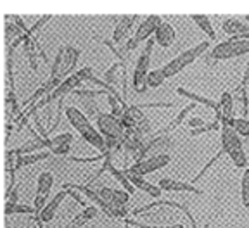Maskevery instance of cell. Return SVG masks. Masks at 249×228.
<instances>
[{
	"label": "cell",
	"mask_w": 249,
	"mask_h": 228,
	"mask_svg": "<svg viewBox=\"0 0 249 228\" xmlns=\"http://www.w3.org/2000/svg\"><path fill=\"white\" fill-rule=\"evenodd\" d=\"M191 18H192V21H194V23L197 24V26L201 28V30L204 31L208 36H210V40H216V33H214V28H213V24H211V21H210V18H208V16L192 14Z\"/></svg>",
	"instance_id": "cell-27"
},
{
	"label": "cell",
	"mask_w": 249,
	"mask_h": 228,
	"mask_svg": "<svg viewBox=\"0 0 249 228\" xmlns=\"http://www.w3.org/2000/svg\"><path fill=\"white\" fill-rule=\"evenodd\" d=\"M64 190H66L68 195H71V197H73L78 204L83 206V209L89 208V206H87V201H85V195H80V192H78V190H73V189H64Z\"/></svg>",
	"instance_id": "cell-41"
},
{
	"label": "cell",
	"mask_w": 249,
	"mask_h": 228,
	"mask_svg": "<svg viewBox=\"0 0 249 228\" xmlns=\"http://www.w3.org/2000/svg\"><path fill=\"white\" fill-rule=\"evenodd\" d=\"M244 19H246V21H249V14H246V16H244Z\"/></svg>",
	"instance_id": "cell-47"
},
{
	"label": "cell",
	"mask_w": 249,
	"mask_h": 228,
	"mask_svg": "<svg viewBox=\"0 0 249 228\" xmlns=\"http://www.w3.org/2000/svg\"><path fill=\"white\" fill-rule=\"evenodd\" d=\"M161 190H173V192H191V193H197L202 195V190L196 189L192 183H183V182H177L173 178H161L160 183H158Z\"/></svg>",
	"instance_id": "cell-16"
},
{
	"label": "cell",
	"mask_w": 249,
	"mask_h": 228,
	"mask_svg": "<svg viewBox=\"0 0 249 228\" xmlns=\"http://www.w3.org/2000/svg\"><path fill=\"white\" fill-rule=\"evenodd\" d=\"M161 206H170V208H175V209H180L183 214H185L187 218H189V221H191L192 228H197V221L194 220V216L191 214V209H189V206L187 204H182V202H173V201H152L151 204H145L142 206V208H137L132 211L133 216H140V214L147 213V211H151V209L154 208H161Z\"/></svg>",
	"instance_id": "cell-9"
},
{
	"label": "cell",
	"mask_w": 249,
	"mask_h": 228,
	"mask_svg": "<svg viewBox=\"0 0 249 228\" xmlns=\"http://www.w3.org/2000/svg\"><path fill=\"white\" fill-rule=\"evenodd\" d=\"M229 126H232L237 132V135H242L249 140V120H246V118H233Z\"/></svg>",
	"instance_id": "cell-31"
},
{
	"label": "cell",
	"mask_w": 249,
	"mask_h": 228,
	"mask_svg": "<svg viewBox=\"0 0 249 228\" xmlns=\"http://www.w3.org/2000/svg\"><path fill=\"white\" fill-rule=\"evenodd\" d=\"M124 228H128V225H124Z\"/></svg>",
	"instance_id": "cell-49"
},
{
	"label": "cell",
	"mask_w": 249,
	"mask_h": 228,
	"mask_svg": "<svg viewBox=\"0 0 249 228\" xmlns=\"http://www.w3.org/2000/svg\"><path fill=\"white\" fill-rule=\"evenodd\" d=\"M80 57V51L74 49V47H61L55 55L54 62H52V70H51V78H64L66 80V74L71 73L76 66V61Z\"/></svg>",
	"instance_id": "cell-3"
},
{
	"label": "cell",
	"mask_w": 249,
	"mask_h": 228,
	"mask_svg": "<svg viewBox=\"0 0 249 228\" xmlns=\"http://www.w3.org/2000/svg\"><path fill=\"white\" fill-rule=\"evenodd\" d=\"M202 228H210V223H206V225H204V227H202Z\"/></svg>",
	"instance_id": "cell-48"
},
{
	"label": "cell",
	"mask_w": 249,
	"mask_h": 228,
	"mask_svg": "<svg viewBox=\"0 0 249 228\" xmlns=\"http://www.w3.org/2000/svg\"><path fill=\"white\" fill-rule=\"evenodd\" d=\"M47 199H49V193H36V197H35V209H36V214L42 211L43 208L47 206Z\"/></svg>",
	"instance_id": "cell-40"
},
{
	"label": "cell",
	"mask_w": 249,
	"mask_h": 228,
	"mask_svg": "<svg viewBox=\"0 0 249 228\" xmlns=\"http://www.w3.org/2000/svg\"><path fill=\"white\" fill-rule=\"evenodd\" d=\"M5 202H11V204H19V187L16 185L11 190V193L5 195Z\"/></svg>",
	"instance_id": "cell-42"
},
{
	"label": "cell",
	"mask_w": 249,
	"mask_h": 228,
	"mask_svg": "<svg viewBox=\"0 0 249 228\" xmlns=\"http://www.w3.org/2000/svg\"><path fill=\"white\" fill-rule=\"evenodd\" d=\"M244 54H249V40L232 36L227 42L218 43L213 51H211L210 57L214 59V61H227V59L241 57Z\"/></svg>",
	"instance_id": "cell-4"
},
{
	"label": "cell",
	"mask_w": 249,
	"mask_h": 228,
	"mask_svg": "<svg viewBox=\"0 0 249 228\" xmlns=\"http://www.w3.org/2000/svg\"><path fill=\"white\" fill-rule=\"evenodd\" d=\"M23 45H24V52H26V55H28V61H30V66L33 71H38V61L40 59H42L45 64H49V59H47L43 49L40 47L38 40H36V35L30 36Z\"/></svg>",
	"instance_id": "cell-10"
},
{
	"label": "cell",
	"mask_w": 249,
	"mask_h": 228,
	"mask_svg": "<svg viewBox=\"0 0 249 228\" xmlns=\"http://www.w3.org/2000/svg\"><path fill=\"white\" fill-rule=\"evenodd\" d=\"M164 80H166V76H164L163 70H152L149 71L147 78H145V85H147V88H158L163 85Z\"/></svg>",
	"instance_id": "cell-30"
},
{
	"label": "cell",
	"mask_w": 249,
	"mask_h": 228,
	"mask_svg": "<svg viewBox=\"0 0 249 228\" xmlns=\"http://www.w3.org/2000/svg\"><path fill=\"white\" fill-rule=\"evenodd\" d=\"M123 173H124V176L128 178L130 183H132V185L135 187V189L144 190L145 193H149V195H151V197H154V199H160L161 197V192H163V190H161L158 185H152V183L145 182L144 176H140V175L132 173L130 170H124Z\"/></svg>",
	"instance_id": "cell-15"
},
{
	"label": "cell",
	"mask_w": 249,
	"mask_h": 228,
	"mask_svg": "<svg viewBox=\"0 0 249 228\" xmlns=\"http://www.w3.org/2000/svg\"><path fill=\"white\" fill-rule=\"evenodd\" d=\"M204 121L201 120V118H189V126L192 128V130H197V128L204 126Z\"/></svg>",
	"instance_id": "cell-44"
},
{
	"label": "cell",
	"mask_w": 249,
	"mask_h": 228,
	"mask_svg": "<svg viewBox=\"0 0 249 228\" xmlns=\"http://www.w3.org/2000/svg\"><path fill=\"white\" fill-rule=\"evenodd\" d=\"M154 42L156 40H152V38L147 40L144 51H142V54H140V57H139V62H137L135 71H133L132 87L137 93L147 92L145 78H147V74H149V62H151V54H152V49H154Z\"/></svg>",
	"instance_id": "cell-5"
},
{
	"label": "cell",
	"mask_w": 249,
	"mask_h": 228,
	"mask_svg": "<svg viewBox=\"0 0 249 228\" xmlns=\"http://www.w3.org/2000/svg\"><path fill=\"white\" fill-rule=\"evenodd\" d=\"M208 49H210V42L206 40V42H201L199 45L192 47V49H189V51H183L182 54L177 55L173 61L166 62V66L161 68V70H163V73H164V76H166V78L177 76V74H178L183 68H187L189 64H192V62H194L199 55L204 54Z\"/></svg>",
	"instance_id": "cell-2"
},
{
	"label": "cell",
	"mask_w": 249,
	"mask_h": 228,
	"mask_svg": "<svg viewBox=\"0 0 249 228\" xmlns=\"http://www.w3.org/2000/svg\"><path fill=\"white\" fill-rule=\"evenodd\" d=\"M97 214H99V209L93 208V206H89V208L83 209L82 214H76V216L68 223L66 228H83V225H85L87 221L97 218Z\"/></svg>",
	"instance_id": "cell-24"
},
{
	"label": "cell",
	"mask_w": 249,
	"mask_h": 228,
	"mask_svg": "<svg viewBox=\"0 0 249 228\" xmlns=\"http://www.w3.org/2000/svg\"><path fill=\"white\" fill-rule=\"evenodd\" d=\"M241 88H248L249 87V62L248 66H246V71H244V76H242V81H241Z\"/></svg>",
	"instance_id": "cell-46"
},
{
	"label": "cell",
	"mask_w": 249,
	"mask_h": 228,
	"mask_svg": "<svg viewBox=\"0 0 249 228\" xmlns=\"http://www.w3.org/2000/svg\"><path fill=\"white\" fill-rule=\"evenodd\" d=\"M196 105H197V104H194V102H192V104H189V105H187V107H183L182 111H180L178 116L175 118V120L171 121V123L168 124L166 128H163V130H160V132H158V133H154V135H170V132H173V130H175L177 126H180V124L183 123V120H185V118L189 116V114H191L192 111H194Z\"/></svg>",
	"instance_id": "cell-26"
},
{
	"label": "cell",
	"mask_w": 249,
	"mask_h": 228,
	"mask_svg": "<svg viewBox=\"0 0 249 228\" xmlns=\"http://www.w3.org/2000/svg\"><path fill=\"white\" fill-rule=\"evenodd\" d=\"M93 76L92 74V68H83V70L76 71L74 74H70V76L66 78V80H62V83L57 87V88L54 90V92L51 93V101H59V99H62L64 95H68L70 92H74V90L78 88V87L82 85L83 81H89V78Z\"/></svg>",
	"instance_id": "cell-6"
},
{
	"label": "cell",
	"mask_w": 249,
	"mask_h": 228,
	"mask_svg": "<svg viewBox=\"0 0 249 228\" xmlns=\"http://www.w3.org/2000/svg\"><path fill=\"white\" fill-rule=\"evenodd\" d=\"M135 19H137V16L130 14V16H123V18L118 21L116 28H114V31H113V42L114 43L123 42V40L128 36L130 30H132V26H133V21Z\"/></svg>",
	"instance_id": "cell-18"
},
{
	"label": "cell",
	"mask_w": 249,
	"mask_h": 228,
	"mask_svg": "<svg viewBox=\"0 0 249 228\" xmlns=\"http://www.w3.org/2000/svg\"><path fill=\"white\" fill-rule=\"evenodd\" d=\"M80 99H82V104L87 116H99L101 114V111H99L97 104H95L93 99H90V97H80Z\"/></svg>",
	"instance_id": "cell-36"
},
{
	"label": "cell",
	"mask_w": 249,
	"mask_h": 228,
	"mask_svg": "<svg viewBox=\"0 0 249 228\" xmlns=\"http://www.w3.org/2000/svg\"><path fill=\"white\" fill-rule=\"evenodd\" d=\"M139 40L135 38V36H132V38H128L126 40V45H124V49H126V51L128 52H132V51H135L137 47H139Z\"/></svg>",
	"instance_id": "cell-45"
},
{
	"label": "cell",
	"mask_w": 249,
	"mask_h": 228,
	"mask_svg": "<svg viewBox=\"0 0 249 228\" xmlns=\"http://www.w3.org/2000/svg\"><path fill=\"white\" fill-rule=\"evenodd\" d=\"M220 130H222V151L230 156V159L233 161L235 166L246 170V166H248V156H246L237 132L232 126H229V124L222 126Z\"/></svg>",
	"instance_id": "cell-1"
},
{
	"label": "cell",
	"mask_w": 249,
	"mask_h": 228,
	"mask_svg": "<svg viewBox=\"0 0 249 228\" xmlns=\"http://www.w3.org/2000/svg\"><path fill=\"white\" fill-rule=\"evenodd\" d=\"M218 104H220V111H222V126H227L233 120V95H230L229 92H223Z\"/></svg>",
	"instance_id": "cell-19"
},
{
	"label": "cell",
	"mask_w": 249,
	"mask_h": 228,
	"mask_svg": "<svg viewBox=\"0 0 249 228\" xmlns=\"http://www.w3.org/2000/svg\"><path fill=\"white\" fill-rule=\"evenodd\" d=\"M45 159H51V152L42 151V152H35V154L18 156V162H16L14 171H19L21 168L28 166V164H35V162H38V161H45Z\"/></svg>",
	"instance_id": "cell-25"
},
{
	"label": "cell",
	"mask_w": 249,
	"mask_h": 228,
	"mask_svg": "<svg viewBox=\"0 0 249 228\" xmlns=\"http://www.w3.org/2000/svg\"><path fill=\"white\" fill-rule=\"evenodd\" d=\"M51 151H54V149L57 147H62V145H70L71 142H73V133L71 132H66V133H59V135L55 137H51Z\"/></svg>",
	"instance_id": "cell-32"
},
{
	"label": "cell",
	"mask_w": 249,
	"mask_h": 228,
	"mask_svg": "<svg viewBox=\"0 0 249 228\" xmlns=\"http://www.w3.org/2000/svg\"><path fill=\"white\" fill-rule=\"evenodd\" d=\"M54 185V175L51 171H43L38 175L36 180V193H49Z\"/></svg>",
	"instance_id": "cell-28"
},
{
	"label": "cell",
	"mask_w": 249,
	"mask_h": 228,
	"mask_svg": "<svg viewBox=\"0 0 249 228\" xmlns=\"http://www.w3.org/2000/svg\"><path fill=\"white\" fill-rule=\"evenodd\" d=\"M104 81L113 85L114 88H116V85H121V90L126 95V64L121 61L114 62L113 66L104 73Z\"/></svg>",
	"instance_id": "cell-11"
},
{
	"label": "cell",
	"mask_w": 249,
	"mask_h": 228,
	"mask_svg": "<svg viewBox=\"0 0 249 228\" xmlns=\"http://www.w3.org/2000/svg\"><path fill=\"white\" fill-rule=\"evenodd\" d=\"M51 18H52L51 14H45V16H42V18H40V19L36 21V23L30 28V36H35V33H38V31L42 30L43 26H45V23H47V21L51 19Z\"/></svg>",
	"instance_id": "cell-39"
},
{
	"label": "cell",
	"mask_w": 249,
	"mask_h": 228,
	"mask_svg": "<svg viewBox=\"0 0 249 228\" xmlns=\"http://www.w3.org/2000/svg\"><path fill=\"white\" fill-rule=\"evenodd\" d=\"M66 195H68L66 190H61V192L55 193L54 197H52L51 201L47 202L45 208H43L38 214H35L36 223L42 225V223H49V221L54 220V216H55V213H57L59 206H61V202L64 201V199H66Z\"/></svg>",
	"instance_id": "cell-12"
},
{
	"label": "cell",
	"mask_w": 249,
	"mask_h": 228,
	"mask_svg": "<svg viewBox=\"0 0 249 228\" xmlns=\"http://www.w3.org/2000/svg\"><path fill=\"white\" fill-rule=\"evenodd\" d=\"M223 31L227 35L232 36H244L249 35V23H244V21L239 19H227L223 21Z\"/></svg>",
	"instance_id": "cell-21"
},
{
	"label": "cell",
	"mask_w": 249,
	"mask_h": 228,
	"mask_svg": "<svg viewBox=\"0 0 249 228\" xmlns=\"http://www.w3.org/2000/svg\"><path fill=\"white\" fill-rule=\"evenodd\" d=\"M124 225H128V227H135V228H183V225H182V223L171 225V227H149V225L139 223V221L130 220V218H124Z\"/></svg>",
	"instance_id": "cell-38"
},
{
	"label": "cell",
	"mask_w": 249,
	"mask_h": 228,
	"mask_svg": "<svg viewBox=\"0 0 249 228\" xmlns=\"http://www.w3.org/2000/svg\"><path fill=\"white\" fill-rule=\"evenodd\" d=\"M51 140H33V142L23 143L21 147L14 149V152L18 156H28V154H35V152H42L43 149H51Z\"/></svg>",
	"instance_id": "cell-20"
},
{
	"label": "cell",
	"mask_w": 249,
	"mask_h": 228,
	"mask_svg": "<svg viewBox=\"0 0 249 228\" xmlns=\"http://www.w3.org/2000/svg\"><path fill=\"white\" fill-rule=\"evenodd\" d=\"M83 140L85 142H89L92 147H95L97 151H101V154H106L107 152V149H106V137L102 135L101 132H97V128H90L89 132L83 133Z\"/></svg>",
	"instance_id": "cell-22"
},
{
	"label": "cell",
	"mask_w": 249,
	"mask_h": 228,
	"mask_svg": "<svg viewBox=\"0 0 249 228\" xmlns=\"http://www.w3.org/2000/svg\"><path fill=\"white\" fill-rule=\"evenodd\" d=\"M12 19H14L16 26L19 28V30L23 31L24 35H30V28L26 26V23H24V21H23V18H21V16H18V14H16V16H12Z\"/></svg>",
	"instance_id": "cell-43"
},
{
	"label": "cell",
	"mask_w": 249,
	"mask_h": 228,
	"mask_svg": "<svg viewBox=\"0 0 249 228\" xmlns=\"http://www.w3.org/2000/svg\"><path fill=\"white\" fill-rule=\"evenodd\" d=\"M64 114H66V118H68V121L71 123V126H73L76 132H80V135H83V133L89 132L90 128H92L89 116H87L83 111H80L78 107L70 105V107L64 109Z\"/></svg>",
	"instance_id": "cell-14"
},
{
	"label": "cell",
	"mask_w": 249,
	"mask_h": 228,
	"mask_svg": "<svg viewBox=\"0 0 249 228\" xmlns=\"http://www.w3.org/2000/svg\"><path fill=\"white\" fill-rule=\"evenodd\" d=\"M97 128L99 132L106 137V139H116V140H123L126 130L121 124L120 118L113 116L111 112H101L97 116Z\"/></svg>",
	"instance_id": "cell-7"
},
{
	"label": "cell",
	"mask_w": 249,
	"mask_h": 228,
	"mask_svg": "<svg viewBox=\"0 0 249 228\" xmlns=\"http://www.w3.org/2000/svg\"><path fill=\"white\" fill-rule=\"evenodd\" d=\"M24 33L19 30V28L16 26V23H11V21H5V42H7V47L11 45V40L12 38H19V36H23Z\"/></svg>",
	"instance_id": "cell-34"
},
{
	"label": "cell",
	"mask_w": 249,
	"mask_h": 228,
	"mask_svg": "<svg viewBox=\"0 0 249 228\" xmlns=\"http://www.w3.org/2000/svg\"><path fill=\"white\" fill-rule=\"evenodd\" d=\"M177 93H178V95H182V97H185V99H191L192 102H197V104L208 105V107H211L214 112L220 111V104H216V102L211 101V99H208V97H201V95H197V93L191 92V90L182 88V87H178V88H177Z\"/></svg>",
	"instance_id": "cell-23"
},
{
	"label": "cell",
	"mask_w": 249,
	"mask_h": 228,
	"mask_svg": "<svg viewBox=\"0 0 249 228\" xmlns=\"http://www.w3.org/2000/svg\"><path fill=\"white\" fill-rule=\"evenodd\" d=\"M161 23H163V19H161V16L158 14H152V16H147L142 23H140V26L137 28L135 31V38L139 40V42H147L149 38H151V35H156V31H158V28L161 26Z\"/></svg>",
	"instance_id": "cell-13"
},
{
	"label": "cell",
	"mask_w": 249,
	"mask_h": 228,
	"mask_svg": "<svg viewBox=\"0 0 249 228\" xmlns=\"http://www.w3.org/2000/svg\"><path fill=\"white\" fill-rule=\"evenodd\" d=\"M113 193H114L113 208H124L130 202V193L124 189H113Z\"/></svg>",
	"instance_id": "cell-35"
},
{
	"label": "cell",
	"mask_w": 249,
	"mask_h": 228,
	"mask_svg": "<svg viewBox=\"0 0 249 228\" xmlns=\"http://www.w3.org/2000/svg\"><path fill=\"white\" fill-rule=\"evenodd\" d=\"M4 213L7 214H36L35 206H26V204H11V202H5L4 206Z\"/></svg>",
	"instance_id": "cell-29"
},
{
	"label": "cell",
	"mask_w": 249,
	"mask_h": 228,
	"mask_svg": "<svg viewBox=\"0 0 249 228\" xmlns=\"http://www.w3.org/2000/svg\"><path fill=\"white\" fill-rule=\"evenodd\" d=\"M241 197H242V206H244V208H249V168H246L244 173H242Z\"/></svg>",
	"instance_id": "cell-33"
},
{
	"label": "cell",
	"mask_w": 249,
	"mask_h": 228,
	"mask_svg": "<svg viewBox=\"0 0 249 228\" xmlns=\"http://www.w3.org/2000/svg\"><path fill=\"white\" fill-rule=\"evenodd\" d=\"M222 154H223V151H218V152H216V156H214V158H211L210 161H208V164H206V166H204V168H202V170H201V173H197V176H194V180H192V185H194V183H197L199 180H201V178L208 173V170H210V168L213 166V164L218 161V159L222 158Z\"/></svg>",
	"instance_id": "cell-37"
},
{
	"label": "cell",
	"mask_w": 249,
	"mask_h": 228,
	"mask_svg": "<svg viewBox=\"0 0 249 228\" xmlns=\"http://www.w3.org/2000/svg\"><path fill=\"white\" fill-rule=\"evenodd\" d=\"M170 161H171V158L168 154H156V156H151V158H145L144 161L135 162V164H133L132 168H128V170L132 171V173L144 176V175L154 173V171L164 168Z\"/></svg>",
	"instance_id": "cell-8"
},
{
	"label": "cell",
	"mask_w": 249,
	"mask_h": 228,
	"mask_svg": "<svg viewBox=\"0 0 249 228\" xmlns=\"http://www.w3.org/2000/svg\"><path fill=\"white\" fill-rule=\"evenodd\" d=\"M154 36H156V42L160 43L161 47L168 49V47H171L173 43H175V38H177L175 28L171 26L170 23H166V21H163L161 26L158 28V31H156Z\"/></svg>",
	"instance_id": "cell-17"
}]
</instances>
